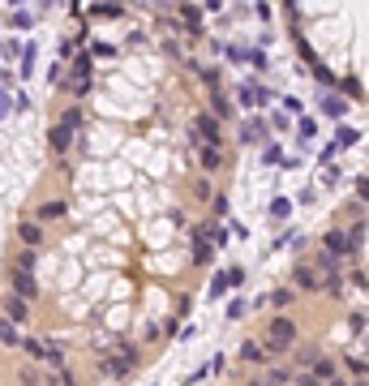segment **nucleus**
<instances>
[{"instance_id": "9", "label": "nucleus", "mask_w": 369, "mask_h": 386, "mask_svg": "<svg viewBox=\"0 0 369 386\" xmlns=\"http://www.w3.org/2000/svg\"><path fill=\"white\" fill-rule=\"evenodd\" d=\"M17 236H22V245H26V249H43V227L35 223V219H26V223H17Z\"/></svg>"}, {"instance_id": "32", "label": "nucleus", "mask_w": 369, "mask_h": 386, "mask_svg": "<svg viewBox=\"0 0 369 386\" xmlns=\"http://www.w3.org/2000/svg\"><path fill=\"white\" fill-rule=\"evenodd\" d=\"M35 73V43H22V77Z\"/></svg>"}, {"instance_id": "54", "label": "nucleus", "mask_w": 369, "mask_h": 386, "mask_svg": "<svg viewBox=\"0 0 369 386\" xmlns=\"http://www.w3.org/2000/svg\"><path fill=\"white\" fill-rule=\"evenodd\" d=\"M249 386H266V382H262V378H254V382H249Z\"/></svg>"}, {"instance_id": "15", "label": "nucleus", "mask_w": 369, "mask_h": 386, "mask_svg": "<svg viewBox=\"0 0 369 386\" xmlns=\"http://www.w3.org/2000/svg\"><path fill=\"white\" fill-rule=\"evenodd\" d=\"M309 378H313L318 386H327V382L335 378V360H327V356H318L313 365H309Z\"/></svg>"}, {"instance_id": "18", "label": "nucleus", "mask_w": 369, "mask_h": 386, "mask_svg": "<svg viewBox=\"0 0 369 386\" xmlns=\"http://www.w3.org/2000/svg\"><path fill=\"white\" fill-rule=\"evenodd\" d=\"M356 142H361V129H348V124H343L339 134H335V142H331V150H352Z\"/></svg>"}, {"instance_id": "38", "label": "nucleus", "mask_w": 369, "mask_h": 386, "mask_svg": "<svg viewBox=\"0 0 369 386\" xmlns=\"http://www.w3.org/2000/svg\"><path fill=\"white\" fill-rule=\"evenodd\" d=\"M348 330L352 335H365V309H352V314H348Z\"/></svg>"}, {"instance_id": "46", "label": "nucleus", "mask_w": 369, "mask_h": 386, "mask_svg": "<svg viewBox=\"0 0 369 386\" xmlns=\"http://www.w3.org/2000/svg\"><path fill=\"white\" fill-rule=\"evenodd\" d=\"M228 288H245V271L240 266H228Z\"/></svg>"}, {"instance_id": "51", "label": "nucleus", "mask_w": 369, "mask_h": 386, "mask_svg": "<svg viewBox=\"0 0 369 386\" xmlns=\"http://www.w3.org/2000/svg\"><path fill=\"white\" fill-rule=\"evenodd\" d=\"M266 129H288V116H284V112H275V116H270V124H266Z\"/></svg>"}, {"instance_id": "28", "label": "nucleus", "mask_w": 369, "mask_h": 386, "mask_svg": "<svg viewBox=\"0 0 369 386\" xmlns=\"http://www.w3.org/2000/svg\"><path fill=\"white\" fill-rule=\"evenodd\" d=\"M198 77H202V82H206L211 90H219V86H224V69H219V65H211V69H198Z\"/></svg>"}, {"instance_id": "2", "label": "nucleus", "mask_w": 369, "mask_h": 386, "mask_svg": "<svg viewBox=\"0 0 369 386\" xmlns=\"http://www.w3.org/2000/svg\"><path fill=\"white\" fill-rule=\"evenodd\" d=\"M133 360H138V348H129V344H120V356H112V352H104L99 356V369L112 378V382H120L129 369H133Z\"/></svg>"}, {"instance_id": "55", "label": "nucleus", "mask_w": 369, "mask_h": 386, "mask_svg": "<svg viewBox=\"0 0 369 386\" xmlns=\"http://www.w3.org/2000/svg\"><path fill=\"white\" fill-rule=\"evenodd\" d=\"M352 386H365V378H361V382H352Z\"/></svg>"}, {"instance_id": "14", "label": "nucleus", "mask_w": 369, "mask_h": 386, "mask_svg": "<svg viewBox=\"0 0 369 386\" xmlns=\"http://www.w3.org/2000/svg\"><path fill=\"white\" fill-rule=\"evenodd\" d=\"M198 163H202V172H219L224 168V150L219 146H198Z\"/></svg>"}, {"instance_id": "8", "label": "nucleus", "mask_w": 369, "mask_h": 386, "mask_svg": "<svg viewBox=\"0 0 369 386\" xmlns=\"http://www.w3.org/2000/svg\"><path fill=\"white\" fill-rule=\"evenodd\" d=\"M292 279H297V288H301V292H318V288H322V275H318L309 262H301L297 271H292Z\"/></svg>"}, {"instance_id": "26", "label": "nucleus", "mask_w": 369, "mask_h": 386, "mask_svg": "<svg viewBox=\"0 0 369 386\" xmlns=\"http://www.w3.org/2000/svg\"><path fill=\"white\" fill-rule=\"evenodd\" d=\"M43 378H47V373H39L35 365H22V369H17V382H22V386H43Z\"/></svg>"}, {"instance_id": "31", "label": "nucleus", "mask_w": 369, "mask_h": 386, "mask_svg": "<svg viewBox=\"0 0 369 386\" xmlns=\"http://www.w3.org/2000/svg\"><path fill=\"white\" fill-rule=\"evenodd\" d=\"M206 292H211V300L224 296V292H228V271H215V279H211V288H206Z\"/></svg>"}, {"instance_id": "50", "label": "nucleus", "mask_w": 369, "mask_h": 386, "mask_svg": "<svg viewBox=\"0 0 369 386\" xmlns=\"http://www.w3.org/2000/svg\"><path fill=\"white\" fill-rule=\"evenodd\" d=\"M292 241H297V232H284V236H275V245H270V249H284V245H292Z\"/></svg>"}, {"instance_id": "30", "label": "nucleus", "mask_w": 369, "mask_h": 386, "mask_svg": "<svg viewBox=\"0 0 369 386\" xmlns=\"http://www.w3.org/2000/svg\"><path fill=\"white\" fill-rule=\"evenodd\" d=\"M90 17H125V5H90Z\"/></svg>"}, {"instance_id": "3", "label": "nucleus", "mask_w": 369, "mask_h": 386, "mask_svg": "<svg viewBox=\"0 0 369 386\" xmlns=\"http://www.w3.org/2000/svg\"><path fill=\"white\" fill-rule=\"evenodd\" d=\"M9 296H17V300H39V279L31 275V271H9Z\"/></svg>"}, {"instance_id": "10", "label": "nucleus", "mask_w": 369, "mask_h": 386, "mask_svg": "<svg viewBox=\"0 0 369 386\" xmlns=\"http://www.w3.org/2000/svg\"><path fill=\"white\" fill-rule=\"evenodd\" d=\"M318 108H322L331 120H343V116H348V108H352V103L343 99V95H322V103H318Z\"/></svg>"}, {"instance_id": "35", "label": "nucleus", "mask_w": 369, "mask_h": 386, "mask_svg": "<svg viewBox=\"0 0 369 386\" xmlns=\"http://www.w3.org/2000/svg\"><path fill=\"white\" fill-rule=\"evenodd\" d=\"M0 56H5V61H17V56H22V39H0Z\"/></svg>"}, {"instance_id": "12", "label": "nucleus", "mask_w": 369, "mask_h": 386, "mask_svg": "<svg viewBox=\"0 0 369 386\" xmlns=\"http://www.w3.org/2000/svg\"><path fill=\"white\" fill-rule=\"evenodd\" d=\"M73 142H78V134H69V129H60V124H52V134H47V146H52V154H65Z\"/></svg>"}, {"instance_id": "16", "label": "nucleus", "mask_w": 369, "mask_h": 386, "mask_svg": "<svg viewBox=\"0 0 369 386\" xmlns=\"http://www.w3.org/2000/svg\"><path fill=\"white\" fill-rule=\"evenodd\" d=\"M236 356L245 360V365H262V360H266V352H262V344H258V339H245V344L236 348Z\"/></svg>"}, {"instance_id": "13", "label": "nucleus", "mask_w": 369, "mask_h": 386, "mask_svg": "<svg viewBox=\"0 0 369 386\" xmlns=\"http://www.w3.org/2000/svg\"><path fill=\"white\" fill-rule=\"evenodd\" d=\"M65 215H69V202H60V198H56V202H43L39 211H35L39 223H52V219H65Z\"/></svg>"}, {"instance_id": "40", "label": "nucleus", "mask_w": 369, "mask_h": 386, "mask_svg": "<svg viewBox=\"0 0 369 386\" xmlns=\"http://www.w3.org/2000/svg\"><path fill=\"white\" fill-rule=\"evenodd\" d=\"M343 360H348V369H352V378L361 382V378H365V356H352V352H348V356H343Z\"/></svg>"}, {"instance_id": "36", "label": "nucleus", "mask_w": 369, "mask_h": 386, "mask_svg": "<svg viewBox=\"0 0 369 386\" xmlns=\"http://www.w3.org/2000/svg\"><path fill=\"white\" fill-rule=\"evenodd\" d=\"M313 82H318V86H335V73H331L327 65H318V61H313Z\"/></svg>"}, {"instance_id": "43", "label": "nucleus", "mask_w": 369, "mask_h": 386, "mask_svg": "<svg viewBox=\"0 0 369 386\" xmlns=\"http://www.w3.org/2000/svg\"><path fill=\"white\" fill-rule=\"evenodd\" d=\"M86 56H90V61H95V56H116V47H112V43H90Z\"/></svg>"}, {"instance_id": "25", "label": "nucleus", "mask_w": 369, "mask_h": 386, "mask_svg": "<svg viewBox=\"0 0 369 386\" xmlns=\"http://www.w3.org/2000/svg\"><path fill=\"white\" fill-rule=\"evenodd\" d=\"M339 95H343V99H361V95H365L361 77H356V73H352V77H343V82H339Z\"/></svg>"}, {"instance_id": "4", "label": "nucleus", "mask_w": 369, "mask_h": 386, "mask_svg": "<svg viewBox=\"0 0 369 386\" xmlns=\"http://www.w3.org/2000/svg\"><path fill=\"white\" fill-rule=\"evenodd\" d=\"M270 99H275V95H270L266 86H258V82H245V86L236 90V103H240V108H249V112H254V108H266Z\"/></svg>"}, {"instance_id": "24", "label": "nucleus", "mask_w": 369, "mask_h": 386, "mask_svg": "<svg viewBox=\"0 0 369 386\" xmlns=\"http://www.w3.org/2000/svg\"><path fill=\"white\" fill-rule=\"evenodd\" d=\"M9 26H13V31H31V26H35V13H31V9H13V13H9Z\"/></svg>"}, {"instance_id": "49", "label": "nucleus", "mask_w": 369, "mask_h": 386, "mask_svg": "<svg viewBox=\"0 0 369 386\" xmlns=\"http://www.w3.org/2000/svg\"><path fill=\"white\" fill-rule=\"evenodd\" d=\"M292 386H318V382H313L309 369H305V373H292Z\"/></svg>"}, {"instance_id": "27", "label": "nucleus", "mask_w": 369, "mask_h": 386, "mask_svg": "<svg viewBox=\"0 0 369 386\" xmlns=\"http://www.w3.org/2000/svg\"><path fill=\"white\" fill-rule=\"evenodd\" d=\"M266 215H270V219H288V215H292V198H275V202L266 206Z\"/></svg>"}, {"instance_id": "53", "label": "nucleus", "mask_w": 369, "mask_h": 386, "mask_svg": "<svg viewBox=\"0 0 369 386\" xmlns=\"http://www.w3.org/2000/svg\"><path fill=\"white\" fill-rule=\"evenodd\" d=\"M327 386H348V378H339V373H335V378H331Z\"/></svg>"}, {"instance_id": "1", "label": "nucleus", "mask_w": 369, "mask_h": 386, "mask_svg": "<svg viewBox=\"0 0 369 386\" xmlns=\"http://www.w3.org/2000/svg\"><path fill=\"white\" fill-rule=\"evenodd\" d=\"M288 348H297V322L284 318V314H275V318H270V326H266L262 352H266V356H279V352H288Z\"/></svg>"}, {"instance_id": "20", "label": "nucleus", "mask_w": 369, "mask_h": 386, "mask_svg": "<svg viewBox=\"0 0 369 386\" xmlns=\"http://www.w3.org/2000/svg\"><path fill=\"white\" fill-rule=\"evenodd\" d=\"M343 236H348V253L361 257V249H365V223H352L348 232H343Z\"/></svg>"}, {"instance_id": "21", "label": "nucleus", "mask_w": 369, "mask_h": 386, "mask_svg": "<svg viewBox=\"0 0 369 386\" xmlns=\"http://www.w3.org/2000/svg\"><path fill=\"white\" fill-rule=\"evenodd\" d=\"M35 262H39V253H35V249H22L13 262H9V271H31V275H35Z\"/></svg>"}, {"instance_id": "5", "label": "nucleus", "mask_w": 369, "mask_h": 386, "mask_svg": "<svg viewBox=\"0 0 369 386\" xmlns=\"http://www.w3.org/2000/svg\"><path fill=\"white\" fill-rule=\"evenodd\" d=\"M193 142L198 146H219V120L211 112H202L198 120H193Z\"/></svg>"}, {"instance_id": "41", "label": "nucleus", "mask_w": 369, "mask_h": 386, "mask_svg": "<svg viewBox=\"0 0 369 386\" xmlns=\"http://www.w3.org/2000/svg\"><path fill=\"white\" fill-rule=\"evenodd\" d=\"M211 211H215V223H219V219H228V198H224V193H215Z\"/></svg>"}, {"instance_id": "56", "label": "nucleus", "mask_w": 369, "mask_h": 386, "mask_svg": "<svg viewBox=\"0 0 369 386\" xmlns=\"http://www.w3.org/2000/svg\"><path fill=\"white\" fill-rule=\"evenodd\" d=\"M146 386H151V382H146Z\"/></svg>"}, {"instance_id": "45", "label": "nucleus", "mask_w": 369, "mask_h": 386, "mask_svg": "<svg viewBox=\"0 0 369 386\" xmlns=\"http://www.w3.org/2000/svg\"><path fill=\"white\" fill-rule=\"evenodd\" d=\"M9 112H13V95H9L5 86H0V120H5Z\"/></svg>"}, {"instance_id": "37", "label": "nucleus", "mask_w": 369, "mask_h": 386, "mask_svg": "<svg viewBox=\"0 0 369 386\" xmlns=\"http://www.w3.org/2000/svg\"><path fill=\"white\" fill-rule=\"evenodd\" d=\"M193 262H198V266L211 262V245H206V241H193Z\"/></svg>"}, {"instance_id": "42", "label": "nucleus", "mask_w": 369, "mask_h": 386, "mask_svg": "<svg viewBox=\"0 0 369 386\" xmlns=\"http://www.w3.org/2000/svg\"><path fill=\"white\" fill-rule=\"evenodd\" d=\"M297 134H301V142H309V138L318 134V124H313L309 116H301V124H297Z\"/></svg>"}, {"instance_id": "22", "label": "nucleus", "mask_w": 369, "mask_h": 386, "mask_svg": "<svg viewBox=\"0 0 369 386\" xmlns=\"http://www.w3.org/2000/svg\"><path fill=\"white\" fill-rule=\"evenodd\" d=\"M0 344H5V348H22L17 326H13V322H5V318H0Z\"/></svg>"}, {"instance_id": "48", "label": "nucleus", "mask_w": 369, "mask_h": 386, "mask_svg": "<svg viewBox=\"0 0 369 386\" xmlns=\"http://www.w3.org/2000/svg\"><path fill=\"white\" fill-rule=\"evenodd\" d=\"M228 51V61H236V65H245V47L240 43H232V47H224Z\"/></svg>"}, {"instance_id": "29", "label": "nucleus", "mask_w": 369, "mask_h": 386, "mask_svg": "<svg viewBox=\"0 0 369 386\" xmlns=\"http://www.w3.org/2000/svg\"><path fill=\"white\" fill-rule=\"evenodd\" d=\"M82 120H86V116H82V108H69V112L60 116V129H69V134H78V129H82Z\"/></svg>"}, {"instance_id": "23", "label": "nucleus", "mask_w": 369, "mask_h": 386, "mask_svg": "<svg viewBox=\"0 0 369 386\" xmlns=\"http://www.w3.org/2000/svg\"><path fill=\"white\" fill-rule=\"evenodd\" d=\"M262 382H266V386H292V369H288V365H275Z\"/></svg>"}, {"instance_id": "44", "label": "nucleus", "mask_w": 369, "mask_h": 386, "mask_svg": "<svg viewBox=\"0 0 369 386\" xmlns=\"http://www.w3.org/2000/svg\"><path fill=\"white\" fill-rule=\"evenodd\" d=\"M305 108H301V99H292V95H284V116H301Z\"/></svg>"}, {"instance_id": "17", "label": "nucleus", "mask_w": 369, "mask_h": 386, "mask_svg": "<svg viewBox=\"0 0 369 386\" xmlns=\"http://www.w3.org/2000/svg\"><path fill=\"white\" fill-rule=\"evenodd\" d=\"M181 17H185V26H189V35L202 39V26H198V22H202V9H198V5H181Z\"/></svg>"}, {"instance_id": "47", "label": "nucleus", "mask_w": 369, "mask_h": 386, "mask_svg": "<svg viewBox=\"0 0 369 386\" xmlns=\"http://www.w3.org/2000/svg\"><path fill=\"white\" fill-rule=\"evenodd\" d=\"M228 318H232V322H236V318H245V300H240V296H236V300H228Z\"/></svg>"}, {"instance_id": "34", "label": "nucleus", "mask_w": 369, "mask_h": 386, "mask_svg": "<svg viewBox=\"0 0 369 386\" xmlns=\"http://www.w3.org/2000/svg\"><path fill=\"white\" fill-rule=\"evenodd\" d=\"M292 300H297V292H292V288H275V292H270V305H275V309H288Z\"/></svg>"}, {"instance_id": "6", "label": "nucleus", "mask_w": 369, "mask_h": 386, "mask_svg": "<svg viewBox=\"0 0 369 386\" xmlns=\"http://www.w3.org/2000/svg\"><path fill=\"white\" fill-rule=\"evenodd\" d=\"M322 253H331V257H352V253H348V236H343V227H331L327 236H322Z\"/></svg>"}, {"instance_id": "39", "label": "nucleus", "mask_w": 369, "mask_h": 386, "mask_svg": "<svg viewBox=\"0 0 369 386\" xmlns=\"http://www.w3.org/2000/svg\"><path fill=\"white\" fill-rule=\"evenodd\" d=\"M245 61H249L254 69H266V51L262 47H245Z\"/></svg>"}, {"instance_id": "19", "label": "nucleus", "mask_w": 369, "mask_h": 386, "mask_svg": "<svg viewBox=\"0 0 369 386\" xmlns=\"http://www.w3.org/2000/svg\"><path fill=\"white\" fill-rule=\"evenodd\" d=\"M211 108H215V112H211L215 120H228V116L236 112V108H232V103H228V95H224V90H215V95H211Z\"/></svg>"}, {"instance_id": "33", "label": "nucleus", "mask_w": 369, "mask_h": 386, "mask_svg": "<svg viewBox=\"0 0 369 386\" xmlns=\"http://www.w3.org/2000/svg\"><path fill=\"white\" fill-rule=\"evenodd\" d=\"M262 163H270V168H275V163H284V146L266 142V146H262Z\"/></svg>"}, {"instance_id": "11", "label": "nucleus", "mask_w": 369, "mask_h": 386, "mask_svg": "<svg viewBox=\"0 0 369 386\" xmlns=\"http://www.w3.org/2000/svg\"><path fill=\"white\" fill-rule=\"evenodd\" d=\"M26 318H31V305L5 292V322H13V326H17V322H26Z\"/></svg>"}, {"instance_id": "7", "label": "nucleus", "mask_w": 369, "mask_h": 386, "mask_svg": "<svg viewBox=\"0 0 369 386\" xmlns=\"http://www.w3.org/2000/svg\"><path fill=\"white\" fill-rule=\"evenodd\" d=\"M240 142H245V146L270 142V129H266V120H245V124H240Z\"/></svg>"}, {"instance_id": "52", "label": "nucleus", "mask_w": 369, "mask_h": 386, "mask_svg": "<svg viewBox=\"0 0 369 386\" xmlns=\"http://www.w3.org/2000/svg\"><path fill=\"white\" fill-rule=\"evenodd\" d=\"M60 382H65V386H82V382H78V378H73V373H69V369H65V373H60Z\"/></svg>"}]
</instances>
